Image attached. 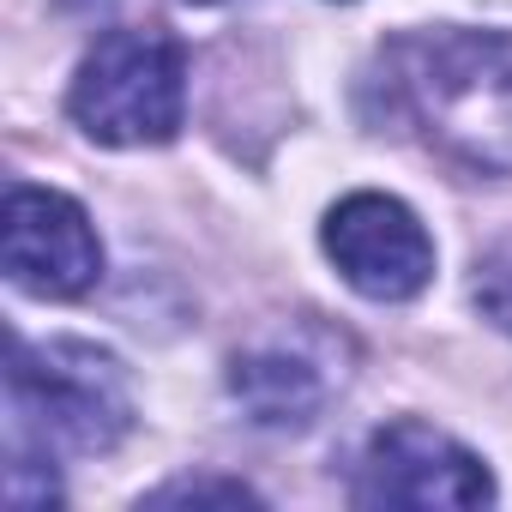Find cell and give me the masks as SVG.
<instances>
[{"instance_id": "1", "label": "cell", "mask_w": 512, "mask_h": 512, "mask_svg": "<svg viewBox=\"0 0 512 512\" xmlns=\"http://www.w3.org/2000/svg\"><path fill=\"white\" fill-rule=\"evenodd\" d=\"M410 121L464 169L512 175V31H422L392 43Z\"/></svg>"}, {"instance_id": "2", "label": "cell", "mask_w": 512, "mask_h": 512, "mask_svg": "<svg viewBox=\"0 0 512 512\" xmlns=\"http://www.w3.org/2000/svg\"><path fill=\"white\" fill-rule=\"evenodd\" d=\"M13 446L37 452H115L133 428V392L109 350L97 344H13L7 368Z\"/></svg>"}, {"instance_id": "3", "label": "cell", "mask_w": 512, "mask_h": 512, "mask_svg": "<svg viewBox=\"0 0 512 512\" xmlns=\"http://www.w3.org/2000/svg\"><path fill=\"white\" fill-rule=\"evenodd\" d=\"M67 115L97 145H169L187 115V49L169 31H109L79 61Z\"/></svg>"}, {"instance_id": "4", "label": "cell", "mask_w": 512, "mask_h": 512, "mask_svg": "<svg viewBox=\"0 0 512 512\" xmlns=\"http://www.w3.org/2000/svg\"><path fill=\"white\" fill-rule=\"evenodd\" d=\"M488 500H494V476L482 470V458L416 416L386 422L368 440L362 470H356V506L464 512V506H488Z\"/></svg>"}, {"instance_id": "5", "label": "cell", "mask_w": 512, "mask_h": 512, "mask_svg": "<svg viewBox=\"0 0 512 512\" xmlns=\"http://www.w3.org/2000/svg\"><path fill=\"white\" fill-rule=\"evenodd\" d=\"M0 260H7L13 290L73 302L103 278V241L67 193L13 181L7 211H0Z\"/></svg>"}, {"instance_id": "6", "label": "cell", "mask_w": 512, "mask_h": 512, "mask_svg": "<svg viewBox=\"0 0 512 512\" xmlns=\"http://www.w3.org/2000/svg\"><path fill=\"white\" fill-rule=\"evenodd\" d=\"M338 278L368 302H410L434 284V235L392 193H350L326 217Z\"/></svg>"}, {"instance_id": "7", "label": "cell", "mask_w": 512, "mask_h": 512, "mask_svg": "<svg viewBox=\"0 0 512 512\" xmlns=\"http://www.w3.org/2000/svg\"><path fill=\"white\" fill-rule=\"evenodd\" d=\"M229 392L260 428H308L332 398V374L320 356L284 338V344L241 350L229 368Z\"/></svg>"}, {"instance_id": "8", "label": "cell", "mask_w": 512, "mask_h": 512, "mask_svg": "<svg viewBox=\"0 0 512 512\" xmlns=\"http://www.w3.org/2000/svg\"><path fill=\"white\" fill-rule=\"evenodd\" d=\"M470 302H476V314H482L494 332H506V338H512V241H506V247H494V253H482V260H476V278H470Z\"/></svg>"}, {"instance_id": "9", "label": "cell", "mask_w": 512, "mask_h": 512, "mask_svg": "<svg viewBox=\"0 0 512 512\" xmlns=\"http://www.w3.org/2000/svg\"><path fill=\"white\" fill-rule=\"evenodd\" d=\"M151 506H260V494H253L247 482H229V476H175L163 488L145 494Z\"/></svg>"}, {"instance_id": "10", "label": "cell", "mask_w": 512, "mask_h": 512, "mask_svg": "<svg viewBox=\"0 0 512 512\" xmlns=\"http://www.w3.org/2000/svg\"><path fill=\"white\" fill-rule=\"evenodd\" d=\"M73 13H97V7H109V0H67Z\"/></svg>"}, {"instance_id": "11", "label": "cell", "mask_w": 512, "mask_h": 512, "mask_svg": "<svg viewBox=\"0 0 512 512\" xmlns=\"http://www.w3.org/2000/svg\"><path fill=\"white\" fill-rule=\"evenodd\" d=\"M193 7H211V0H193Z\"/></svg>"}]
</instances>
